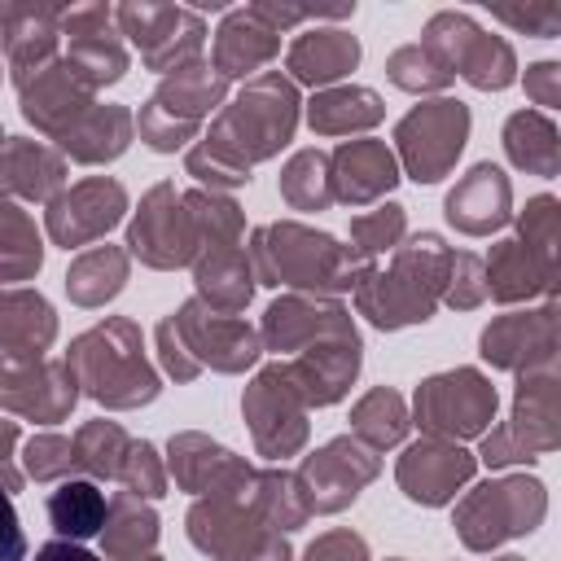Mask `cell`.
Segmentation results:
<instances>
[{
	"mask_svg": "<svg viewBox=\"0 0 561 561\" xmlns=\"http://www.w3.org/2000/svg\"><path fill=\"white\" fill-rule=\"evenodd\" d=\"M408 237V206L399 202H377L373 210L351 215V254L359 263H377Z\"/></svg>",
	"mask_w": 561,
	"mask_h": 561,
	"instance_id": "obj_47",
	"label": "cell"
},
{
	"mask_svg": "<svg viewBox=\"0 0 561 561\" xmlns=\"http://www.w3.org/2000/svg\"><path fill=\"white\" fill-rule=\"evenodd\" d=\"M167 478L175 482V491L184 495H254V478L259 469L237 456L232 447H224L219 438L202 434V430H180L167 438Z\"/></svg>",
	"mask_w": 561,
	"mask_h": 561,
	"instance_id": "obj_16",
	"label": "cell"
},
{
	"mask_svg": "<svg viewBox=\"0 0 561 561\" xmlns=\"http://www.w3.org/2000/svg\"><path fill=\"white\" fill-rule=\"evenodd\" d=\"M57 342V311L39 289L0 285V359L48 355Z\"/></svg>",
	"mask_w": 561,
	"mask_h": 561,
	"instance_id": "obj_32",
	"label": "cell"
},
{
	"mask_svg": "<svg viewBox=\"0 0 561 561\" xmlns=\"http://www.w3.org/2000/svg\"><path fill=\"white\" fill-rule=\"evenodd\" d=\"M491 18H500L513 31L535 35V39H557L561 35V9L552 0H535L526 9H491Z\"/></svg>",
	"mask_w": 561,
	"mask_h": 561,
	"instance_id": "obj_54",
	"label": "cell"
},
{
	"mask_svg": "<svg viewBox=\"0 0 561 561\" xmlns=\"http://www.w3.org/2000/svg\"><path fill=\"white\" fill-rule=\"evenodd\" d=\"M421 48L456 79H465L478 92H504L517 83V53L504 35L482 31L465 9H438L425 31Z\"/></svg>",
	"mask_w": 561,
	"mask_h": 561,
	"instance_id": "obj_10",
	"label": "cell"
},
{
	"mask_svg": "<svg viewBox=\"0 0 561 561\" xmlns=\"http://www.w3.org/2000/svg\"><path fill=\"white\" fill-rule=\"evenodd\" d=\"M491 561H526V557H517V552H500V557H491Z\"/></svg>",
	"mask_w": 561,
	"mask_h": 561,
	"instance_id": "obj_59",
	"label": "cell"
},
{
	"mask_svg": "<svg viewBox=\"0 0 561 561\" xmlns=\"http://www.w3.org/2000/svg\"><path fill=\"white\" fill-rule=\"evenodd\" d=\"M75 469H79L75 465V443L66 434L44 430V434H31L22 443V473L31 482H66Z\"/></svg>",
	"mask_w": 561,
	"mask_h": 561,
	"instance_id": "obj_51",
	"label": "cell"
},
{
	"mask_svg": "<svg viewBox=\"0 0 561 561\" xmlns=\"http://www.w3.org/2000/svg\"><path fill=\"white\" fill-rule=\"evenodd\" d=\"M184 206H188L193 228H197V254L202 250H219V245H241V237H245V210L228 193L188 188L184 193Z\"/></svg>",
	"mask_w": 561,
	"mask_h": 561,
	"instance_id": "obj_46",
	"label": "cell"
},
{
	"mask_svg": "<svg viewBox=\"0 0 561 561\" xmlns=\"http://www.w3.org/2000/svg\"><path fill=\"white\" fill-rule=\"evenodd\" d=\"M478 473V456L460 443L447 438H430L421 434L416 443H408L394 460V482L399 491L421 504V508H443L456 500V491H465Z\"/></svg>",
	"mask_w": 561,
	"mask_h": 561,
	"instance_id": "obj_21",
	"label": "cell"
},
{
	"mask_svg": "<svg viewBox=\"0 0 561 561\" xmlns=\"http://www.w3.org/2000/svg\"><path fill=\"white\" fill-rule=\"evenodd\" d=\"M136 140V114L127 105H114V101H96L61 140H57V153L79 162V167H105L114 158H123Z\"/></svg>",
	"mask_w": 561,
	"mask_h": 561,
	"instance_id": "obj_33",
	"label": "cell"
},
{
	"mask_svg": "<svg viewBox=\"0 0 561 561\" xmlns=\"http://www.w3.org/2000/svg\"><path fill=\"white\" fill-rule=\"evenodd\" d=\"M127 280H131V254L123 245H88L70 259L61 285L75 307L96 311V307L114 302L127 289Z\"/></svg>",
	"mask_w": 561,
	"mask_h": 561,
	"instance_id": "obj_37",
	"label": "cell"
},
{
	"mask_svg": "<svg viewBox=\"0 0 561 561\" xmlns=\"http://www.w3.org/2000/svg\"><path fill=\"white\" fill-rule=\"evenodd\" d=\"M329 175H333V202H342L351 210L386 202L394 193V184L403 180L399 162H394V149L386 140H377V136L342 140L329 153Z\"/></svg>",
	"mask_w": 561,
	"mask_h": 561,
	"instance_id": "obj_27",
	"label": "cell"
},
{
	"mask_svg": "<svg viewBox=\"0 0 561 561\" xmlns=\"http://www.w3.org/2000/svg\"><path fill=\"white\" fill-rule=\"evenodd\" d=\"M241 416L254 443V456L280 465L289 456H298L311 438V408L302 403V394L294 390L289 373L280 359L263 364L241 394Z\"/></svg>",
	"mask_w": 561,
	"mask_h": 561,
	"instance_id": "obj_12",
	"label": "cell"
},
{
	"mask_svg": "<svg viewBox=\"0 0 561 561\" xmlns=\"http://www.w3.org/2000/svg\"><path fill=\"white\" fill-rule=\"evenodd\" d=\"M79 381V394L105 412H131L162 394V373L145 351V333L131 316H105L101 324L70 337L61 355Z\"/></svg>",
	"mask_w": 561,
	"mask_h": 561,
	"instance_id": "obj_3",
	"label": "cell"
},
{
	"mask_svg": "<svg viewBox=\"0 0 561 561\" xmlns=\"http://www.w3.org/2000/svg\"><path fill=\"white\" fill-rule=\"evenodd\" d=\"M26 557V535L13 508V495L0 491V561H22Z\"/></svg>",
	"mask_w": 561,
	"mask_h": 561,
	"instance_id": "obj_57",
	"label": "cell"
},
{
	"mask_svg": "<svg viewBox=\"0 0 561 561\" xmlns=\"http://www.w3.org/2000/svg\"><path fill=\"white\" fill-rule=\"evenodd\" d=\"M153 351H158V373L188 386L206 368L224 373V377H237V373L254 368L259 355H263V342H259V329L250 320L210 311L206 302L188 298L171 316L158 320Z\"/></svg>",
	"mask_w": 561,
	"mask_h": 561,
	"instance_id": "obj_4",
	"label": "cell"
},
{
	"mask_svg": "<svg viewBox=\"0 0 561 561\" xmlns=\"http://www.w3.org/2000/svg\"><path fill=\"white\" fill-rule=\"evenodd\" d=\"M280 57V31L254 9H228L219 31H215V48H210V66L232 83V79H254L263 75V66H272Z\"/></svg>",
	"mask_w": 561,
	"mask_h": 561,
	"instance_id": "obj_29",
	"label": "cell"
},
{
	"mask_svg": "<svg viewBox=\"0 0 561 561\" xmlns=\"http://www.w3.org/2000/svg\"><path fill=\"white\" fill-rule=\"evenodd\" d=\"M254 513L276 535H289V530L307 526L311 522V504H307V491H302L298 473L285 469V465L259 469V478H254Z\"/></svg>",
	"mask_w": 561,
	"mask_h": 561,
	"instance_id": "obj_43",
	"label": "cell"
},
{
	"mask_svg": "<svg viewBox=\"0 0 561 561\" xmlns=\"http://www.w3.org/2000/svg\"><path fill=\"white\" fill-rule=\"evenodd\" d=\"M61 57L66 66L79 75V83H88L92 92L114 88L131 57H127V39L114 22V4L92 0V4H75L61 13Z\"/></svg>",
	"mask_w": 561,
	"mask_h": 561,
	"instance_id": "obj_17",
	"label": "cell"
},
{
	"mask_svg": "<svg viewBox=\"0 0 561 561\" xmlns=\"http://www.w3.org/2000/svg\"><path fill=\"white\" fill-rule=\"evenodd\" d=\"M18 438H22L18 421H4V416H0V491H4V495L22 491V482H26V473L13 465V447H18Z\"/></svg>",
	"mask_w": 561,
	"mask_h": 561,
	"instance_id": "obj_56",
	"label": "cell"
},
{
	"mask_svg": "<svg viewBox=\"0 0 561 561\" xmlns=\"http://www.w3.org/2000/svg\"><path fill=\"white\" fill-rule=\"evenodd\" d=\"M495 412H500V390L473 364H456L447 373L425 377L412 390V408H408V416L421 434L447 438V443L482 438L491 430Z\"/></svg>",
	"mask_w": 561,
	"mask_h": 561,
	"instance_id": "obj_9",
	"label": "cell"
},
{
	"mask_svg": "<svg viewBox=\"0 0 561 561\" xmlns=\"http://www.w3.org/2000/svg\"><path fill=\"white\" fill-rule=\"evenodd\" d=\"M66 188V158L35 136H4L0 145V193L13 202H53Z\"/></svg>",
	"mask_w": 561,
	"mask_h": 561,
	"instance_id": "obj_30",
	"label": "cell"
},
{
	"mask_svg": "<svg viewBox=\"0 0 561 561\" xmlns=\"http://www.w3.org/2000/svg\"><path fill=\"white\" fill-rule=\"evenodd\" d=\"M548 517V486L535 473H504L469 486L456 500L451 526L469 552H495L508 539L539 530Z\"/></svg>",
	"mask_w": 561,
	"mask_h": 561,
	"instance_id": "obj_6",
	"label": "cell"
},
{
	"mask_svg": "<svg viewBox=\"0 0 561 561\" xmlns=\"http://www.w3.org/2000/svg\"><path fill=\"white\" fill-rule=\"evenodd\" d=\"M228 101V79L210 61H188L158 79L153 96L136 114V136L153 153H175L188 140H202V123Z\"/></svg>",
	"mask_w": 561,
	"mask_h": 561,
	"instance_id": "obj_7",
	"label": "cell"
},
{
	"mask_svg": "<svg viewBox=\"0 0 561 561\" xmlns=\"http://www.w3.org/2000/svg\"><path fill=\"white\" fill-rule=\"evenodd\" d=\"M75 465L92 478V482H118V469L127 460V447H131V434L118 425V421H83L75 430Z\"/></svg>",
	"mask_w": 561,
	"mask_h": 561,
	"instance_id": "obj_45",
	"label": "cell"
},
{
	"mask_svg": "<svg viewBox=\"0 0 561 561\" xmlns=\"http://www.w3.org/2000/svg\"><path fill=\"white\" fill-rule=\"evenodd\" d=\"M280 202L289 210H329L333 206V175H329V153L324 149H298L280 167Z\"/></svg>",
	"mask_w": 561,
	"mask_h": 561,
	"instance_id": "obj_44",
	"label": "cell"
},
{
	"mask_svg": "<svg viewBox=\"0 0 561 561\" xmlns=\"http://www.w3.org/2000/svg\"><path fill=\"white\" fill-rule=\"evenodd\" d=\"M351 438H359L368 451H390L408 438L412 416H408V399L394 386H373L351 403Z\"/></svg>",
	"mask_w": 561,
	"mask_h": 561,
	"instance_id": "obj_40",
	"label": "cell"
},
{
	"mask_svg": "<svg viewBox=\"0 0 561 561\" xmlns=\"http://www.w3.org/2000/svg\"><path fill=\"white\" fill-rule=\"evenodd\" d=\"M254 289H259V280H254L245 245H219V250H202L193 259V298L206 302L210 311L241 316L250 307Z\"/></svg>",
	"mask_w": 561,
	"mask_h": 561,
	"instance_id": "obj_35",
	"label": "cell"
},
{
	"mask_svg": "<svg viewBox=\"0 0 561 561\" xmlns=\"http://www.w3.org/2000/svg\"><path fill=\"white\" fill-rule=\"evenodd\" d=\"M250 267L259 285L289 289V294H320L337 298L351 294L364 263L342 245L333 232H320L298 219H272L250 232Z\"/></svg>",
	"mask_w": 561,
	"mask_h": 561,
	"instance_id": "obj_2",
	"label": "cell"
},
{
	"mask_svg": "<svg viewBox=\"0 0 561 561\" xmlns=\"http://www.w3.org/2000/svg\"><path fill=\"white\" fill-rule=\"evenodd\" d=\"M184 535L202 557L232 561V557L250 552L267 535V526L254 513V495L250 500H241V495H197L184 513Z\"/></svg>",
	"mask_w": 561,
	"mask_h": 561,
	"instance_id": "obj_26",
	"label": "cell"
},
{
	"mask_svg": "<svg viewBox=\"0 0 561 561\" xmlns=\"http://www.w3.org/2000/svg\"><path fill=\"white\" fill-rule=\"evenodd\" d=\"M298 118H302L298 83L280 70H263V75L245 79L232 101L219 105V114L202 131V145H210L228 162L254 171L259 162H272L294 140Z\"/></svg>",
	"mask_w": 561,
	"mask_h": 561,
	"instance_id": "obj_5",
	"label": "cell"
},
{
	"mask_svg": "<svg viewBox=\"0 0 561 561\" xmlns=\"http://www.w3.org/2000/svg\"><path fill=\"white\" fill-rule=\"evenodd\" d=\"M526 96L548 114L561 105V61H535L526 66Z\"/></svg>",
	"mask_w": 561,
	"mask_h": 561,
	"instance_id": "obj_55",
	"label": "cell"
},
{
	"mask_svg": "<svg viewBox=\"0 0 561 561\" xmlns=\"http://www.w3.org/2000/svg\"><path fill=\"white\" fill-rule=\"evenodd\" d=\"M386 79H390L399 92L421 96V101L443 96V92L451 88V75H447L421 44H399V48L386 57Z\"/></svg>",
	"mask_w": 561,
	"mask_h": 561,
	"instance_id": "obj_49",
	"label": "cell"
},
{
	"mask_svg": "<svg viewBox=\"0 0 561 561\" xmlns=\"http://www.w3.org/2000/svg\"><path fill=\"white\" fill-rule=\"evenodd\" d=\"M346 329H355V316L337 298L285 289L280 298L267 302V311L259 320V342H263V351H276L280 359H289L302 346H311L329 333H346Z\"/></svg>",
	"mask_w": 561,
	"mask_h": 561,
	"instance_id": "obj_23",
	"label": "cell"
},
{
	"mask_svg": "<svg viewBox=\"0 0 561 561\" xmlns=\"http://www.w3.org/2000/svg\"><path fill=\"white\" fill-rule=\"evenodd\" d=\"M123 250L131 259H140L153 272H175V267H193L197 259V228L193 215L184 206V193L171 180H158L140 206L127 219V241Z\"/></svg>",
	"mask_w": 561,
	"mask_h": 561,
	"instance_id": "obj_14",
	"label": "cell"
},
{
	"mask_svg": "<svg viewBox=\"0 0 561 561\" xmlns=\"http://www.w3.org/2000/svg\"><path fill=\"white\" fill-rule=\"evenodd\" d=\"M280 364H285V373H289V381L307 408H333L351 394V386L364 368V337H359V329L329 333Z\"/></svg>",
	"mask_w": 561,
	"mask_h": 561,
	"instance_id": "obj_22",
	"label": "cell"
},
{
	"mask_svg": "<svg viewBox=\"0 0 561 561\" xmlns=\"http://www.w3.org/2000/svg\"><path fill=\"white\" fill-rule=\"evenodd\" d=\"M140 561H162V557H158V552H149V557H140Z\"/></svg>",
	"mask_w": 561,
	"mask_h": 561,
	"instance_id": "obj_60",
	"label": "cell"
},
{
	"mask_svg": "<svg viewBox=\"0 0 561 561\" xmlns=\"http://www.w3.org/2000/svg\"><path fill=\"white\" fill-rule=\"evenodd\" d=\"M557 447H561V377H557V368L517 373L513 412H508V421H500L482 434L478 465H486V469L535 465L539 456H548Z\"/></svg>",
	"mask_w": 561,
	"mask_h": 561,
	"instance_id": "obj_8",
	"label": "cell"
},
{
	"mask_svg": "<svg viewBox=\"0 0 561 561\" xmlns=\"http://www.w3.org/2000/svg\"><path fill=\"white\" fill-rule=\"evenodd\" d=\"M114 22H118L123 39L140 53L145 70L171 75L188 61H202L206 22L197 9L158 4V0H123V4H114Z\"/></svg>",
	"mask_w": 561,
	"mask_h": 561,
	"instance_id": "obj_13",
	"label": "cell"
},
{
	"mask_svg": "<svg viewBox=\"0 0 561 561\" xmlns=\"http://www.w3.org/2000/svg\"><path fill=\"white\" fill-rule=\"evenodd\" d=\"M561 346V307L557 298H543L539 307H517L504 316H491V324L478 333V355L500 373H530V368H557Z\"/></svg>",
	"mask_w": 561,
	"mask_h": 561,
	"instance_id": "obj_15",
	"label": "cell"
},
{
	"mask_svg": "<svg viewBox=\"0 0 561 561\" xmlns=\"http://www.w3.org/2000/svg\"><path fill=\"white\" fill-rule=\"evenodd\" d=\"M443 219L460 237H491L513 224V184L495 162H473L443 197Z\"/></svg>",
	"mask_w": 561,
	"mask_h": 561,
	"instance_id": "obj_28",
	"label": "cell"
},
{
	"mask_svg": "<svg viewBox=\"0 0 561 561\" xmlns=\"http://www.w3.org/2000/svg\"><path fill=\"white\" fill-rule=\"evenodd\" d=\"M294 561H373V557H368V539H364L359 530L333 526V530L316 535V539L302 548V557H294Z\"/></svg>",
	"mask_w": 561,
	"mask_h": 561,
	"instance_id": "obj_53",
	"label": "cell"
},
{
	"mask_svg": "<svg viewBox=\"0 0 561 561\" xmlns=\"http://www.w3.org/2000/svg\"><path fill=\"white\" fill-rule=\"evenodd\" d=\"M44 267V237L31 210L0 193V285L31 280Z\"/></svg>",
	"mask_w": 561,
	"mask_h": 561,
	"instance_id": "obj_42",
	"label": "cell"
},
{
	"mask_svg": "<svg viewBox=\"0 0 561 561\" xmlns=\"http://www.w3.org/2000/svg\"><path fill=\"white\" fill-rule=\"evenodd\" d=\"M482 302H486L482 254H473V250H456V254H451L447 285H443V307H451V311H478Z\"/></svg>",
	"mask_w": 561,
	"mask_h": 561,
	"instance_id": "obj_52",
	"label": "cell"
},
{
	"mask_svg": "<svg viewBox=\"0 0 561 561\" xmlns=\"http://www.w3.org/2000/svg\"><path fill=\"white\" fill-rule=\"evenodd\" d=\"M513 224H517V241L543 263L557 272V245H561V202L552 193H535L526 197L522 210H513Z\"/></svg>",
	"mask_w": 561,
	"mask_h": 561,
	"instance_id": "obj_48",
	"label": "cell"
},
{
	"mask_svg": "<svg viewBox=\"0 0 561 561\" xmlns=\"http://www.w3.org/2000/svg\"><path fill=\"white\" fill-rule=\"evenodd\" d=\"M486 272V298L500 307H517L530 298H557V272L543 267L517 237H504L482 259Z\"/></svg>",
	"mask_w": 561,
	"mask_h": 561,
	"instance_id": "obj_34",
	"label": "cell"
},
{
	"mask_svg": "<svg viewBox=\"0 0 561 561\" xmlns=\"http://www.w3.org/2000/svg\"><path fill=\"white\" fill-rule=\"evenodd\" d=\"M0 145H4V127H0Z\"/></svg>",
	"mask_w": 561,
	"mask_h": 561,
	"instance_id": "obj_62",
	"label": "cell"
},
{
	"mask_svg": "<svg viewBox=\"0 0 561 561\" xmlns=\"http://www.w3.org/2000/svg\"><path fill=\"white\" fill-rule=\"evenodd\" d=\"M92 105H96V92L88 83H79V75L66 66V57H53L26 83H18V110H22V118L39 136H48V140H61Z\"/></svg>",
	"mask_w": 561,
	"mask_h": 561,
	"instance_id": "obj_25",
	"label": "cell"
},
{
	"mask_svg": "<svg viewBox=\"0 0 561 561\" xmlns=\"http://www.w3.org/2000/svg\"><path fill=\"white\" fill-rule=\"evenodd\" d=\"M79 381L57 355L0 359V412H13L35 425H57L75 412Z\"/></svg>",
	"mask_w": 561,
	"mask_h": 561,
	"instance_id": "obj_20",
	"label": "cell"
},
{
	"mask_svg": "<svg viewBox=\"0 0 561 561\" xmlns=\"http://www.w3.org/2000/svg\"><path fill=\"white\" fill-rule=\"evenodd\" d=\"M500 145H504V158L526 175L552 180L561 171V131L543 110H513L504 118Z\"/></svg>",
	"mask_w": 561,
	"mask_h": 561,
	"instance_id": "obj_38",
	"label": "cell"
},
{
	"mask_svg": "<svg viewBox=\"0 0 561 561\" xmlns=\"http://www.w3.org/2000/svg\"><path fill=\"white\" fill-rule=\"evenodd\" d=\"M232 561H294V548H289V539H285V535L267 530L250 552H241V557H232Z\"/></svg>",
	"mask_w": 561,
	"mask_h": 561,
	"instance_id": "obj_58",
	"label": "cell"
},
{
	"mask_svg": "<svg viewBox=\"0 0 561 561\" xmlns=\"http://www.w3.org/2000/svg\"><path fill=\"white\" fill-rule=\"evenodd\" d=\"M451 245L438 232H412L390 250V263H364L355 280V311L381 329H408L434 320L443 307V285L451 272Z\"/></svg>",
	"mask_w": 561,
	"mask_h": 561,
	"instance_id": "obj_1",
	"label": "cell"
},
{
	"mask_svg": "<svg viewBox=\"0 0 561 561\" xmlns=\"http://www.w3.org/2000/svg\"><path fill=\"white\" fill-rule=\"evenodd\" d=\"M364 48L346 26H311L302 35H294L289 53H285V70L294 83L307 88H337L355 66H359Z\"/></svg>",
	"mask_w": 561,
	"mask_h": 561,
	"instance_id": "obj_31",
	"label": "cell"
},
{
	"mask_svg": "<svg viewBox=\"0 0 561 561\" xmlns=\"http://www.w3.org/2000/svg\"><path fill=\"white\" fill-rule=\"evenodd\" d=\"M127 215V188L114 175H83L44 206V232L61 250L101 241Z\"/></svg>",
	"mask_w": 561,
	"mask_h": 561,
	"instance_id": "obj_19",
	"label": "cell"
},
{
	"mask_svg": "<svg viewBox=\"0 0 561 561\" xmlns=\"http://www.w3.org/2000/svg\"><path fill=\"white\" fill-rule=\"evenodd\" d=\"M105 508H110V500L92 478H66L48 495V522H53L57 539H70V543H83V539L101 535Z\"/></svg>",
	"mask_w": 561,
	"mask_h": 561,
	"instance_id": "obj_41",
	"label": "cell"
},
{
	"mask_svg": "<svg viewBox=\"0 0 561 561\" xmlns=\"http://www.w3.org/2000/svg\"><path fill=\"white\" fill-rule=\"evenodd\" d=\"M302 118L316 136H359V131H373L386 118V101H381L377 88L337 83V88L311 92Z\"/></svg>",
	"mask_w": 561,
	"mask_h": 561,
	"instance_id": "obj_36",
	"label": "cell"
},
{
	"mask_svg": "<svg viewBox=\"0 0 561 561\" xmlns=\"http://www.w3.org/2000/svg\"><path fill=\"white\" fill-rule=\"evenodd\" d=\"M302 491H307V504H311V517H329V513H342L359 500V491L368 482H377L381 473V456L368 451L359 438L351 434H337L329 443H320L311 456H302V465L294 469Z\"/></svg>",
	"mask_w": 561,
	"mask_h": 561,
	"instance_id": "obj_18",
	"label": "cell"
},
{
	"mask_svg": "<svg viewBox=\"0 0 561 561\" xmlns=\"http://www.w3.org/2000/svg\"><path fill=\"white\" fill-rule=\"evenodd\" d=\"M386 561H403V557H386Z\"/></svg>",
	"mask_w": 561,
	"mask_h": 561,
	"instance_id": "obj_61",
	"label": "cell"
},
{
	"mask_svg": "<svg viewBox=\"0 0 561 561\" xmlns=\"http://www.w3.org/2000/svg\"><path fill=\"white\" fill-rule=\"evenodd\" d=\"M118 486H123L127 495L145 500V504H153V500L167 495V486H171L167 460L158 456V447H153L149 438H131L127 460H123V469H118Z\"/></svg>",
	"mask_w": 561,
	"mask_h": 561,
	"instance_id": "obj_50",
	"label": "cell"
},
{
	"mask_svg": "<svg viewBox=\"0 0 561 561\" xmlns=\"http://www.w3.org/2000/svg\"><path fill=\"white\" fill-rule=\"evenodd\" d=\"M162 522L153 513V504L118 491L105 508V526H101V552L105 561H140L158 548Z\"/></svg>",
	"mask_w": 561,
	"mask_h": 561,
	"instance_id": "obj_39",
	"label": "cell"
},
{
	"mask_svg": "<svg viewBox=\"0 0 561 561\" xmlns=\"http://www.w3.org/2000/svg\"><path fill=\"white\" fill-rule=\"evenodd\" d=\"M61 4L44 0H0V53L13 88L61 57Z\"/></svg>",
	"mask_w": 561,
	"mask_h": 561,
	"instance_id": "obj_24",
	"label": "cell"
},
{
	"mask_svg": "<svg viewBox=\"0 0 561 561\" xmlns=\"http://www.w3.org/2000/svg\"><path fill=\"white\" fill-rule=\"evenodd\" d=\"M469 127H473V114L456 96H430L412 105L394 123V145H390L399 175L416 184H438L443 175H451L469 145Z\"/></svg>",
	"mask_w": 561,
	"mask_h": 561,
	"instance_id": "obj_11",
	"label": "cell"
}]
</instances>
